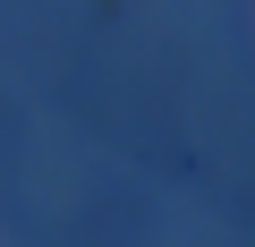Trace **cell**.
<instances>
[]
</instances>
